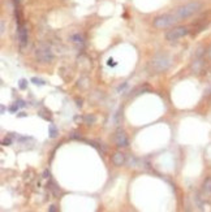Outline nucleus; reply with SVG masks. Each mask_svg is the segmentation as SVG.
<instances>
[{
	"label": "nucleus",
	"mask_w": 211,
	"mask_h": 212,
	"mask_svg": "<svg viewBox=\"0 0 211 212\" xmlns=\"http://www.w3.org/2000/svg\"><path fill=\"white\" fill-rule=\"evenodd\" d=\"M202 8V4L199 1H190L188 4H184L181 7H179L176 10H175V16L180 20H185L189 18L190 16H193L194 13H197L199 9Z\"/></svg>",
	"instance_id": "1"
},
{
	"label": "nucleus",
	"mask_w": 211,
	"mask_h": 212,
	"mask_svg": "<svg viewBox=\"0 0 211 212\" xmlns=\"http://www.w3.org/2000/svg\"><path fill=\"white\" fill-rule=\"evenodd\" d=\"M171 57L169 55L164 54V52H160V54H157L151 60V68L154 69L155 73H162V72H166L171 65Z\"/></svg>",
	"instance_id": "2"
},
{
	"label": "nucleus",
	"mask_w": 211,
	"mask_h": 212,
	"mask_svg": "<svg viewBox=\"0 0 211 212\" xmlns=\"http://www.w3.org/2000/svg\"><path fill=\"white\" fill-rule=\"evenodd\" d=\"M177 21H179V18L175 16V13H172V15H163V16L157 17L154 20V22H152V25L157 29H166V27L172 26Z\"/></svg>",
	"instance_id": "3"
},
{
	"label": "nucleus",
	"mask_w": 211,
	"mask_h": 212,
	"mask_svg": "<svg viewBox=\"0 0 211 212\" xmlns=\"http://www.w3.org/2000/svg\"><path fill=\"white\" fill-rule=\"evenodd\" d=\"M35 57L41 63H50V61L54 60V54H52L51 48L48 46L42 44V46H39L35 50Z\"/></svg>",
	"instance_id": "4"
},
{
	"label": "nucleus",
	"mask_w": 211,
	"mask_h": 212,
	"mask_svg": "<svg viewBox=\"0 0 211 212\" xmlns=\"http://www.w3.org/2000/svg\"><path fill=\"white\" fill-rule=\"evenodd\" d=\"M189 33V30H188V27L185 26H177V27H173V29H171L166 34V39L169 42H175L177 40V39L185 37V35Z\"/></svg>",
	"instance_id": "5"
},
{
	"label": "nucleus",
	"mask_w": 211,
	"mask_h": 212,
	"mask_svg": "<svg viewBox=\"0 0 211 212\" xmlns=\"http://www.w3.org/2000/svg\"><path fill=\"white\" fill-rule=\"evenodd\" d=\"M115 142L119 147H126L128 144H129L126 134L123 132V130H117V133H116V135H115Z\"/></svg>",
	"instance_id": "6"
},
{
	"label": "nucleus",
	"mask_w": 211,
	"mask_h": 212,
	"mask_svg": "<svg viewBox=\"0 0 211 212\" xmlns=\"http://www.w3.org/2000/svg\"><path fill=\"white\" fill-rule=\"evenodd\" d=\"M112 163H113V165H116V167L124 165V163H125V155L120 151H116L115 154L112 155Z\"/></svg>",
	"instance_id": "7"
},
{
	"label": "nucleus",
	"mask_w": 211,
	"mask_h": 212,
	"mask_svg": "<svg viewBox=\"0 0 211 212\" xmlns=\"http://www.w3.org/2000/svg\"><path fill=\"white\" fill-rule=\"evenodd\" d=\"M18 39H20L21 46H25L27 43V30L25 26L18 27Z\"/></svg>",
	"instance_id": "8"
},
{
	"label": "nucleus",
	"mask_w": 211,
	"mask_h": 212,
	"mask_svg": "<svg viewBox=\"0 0 211 212\" xmlns=\"http://www.w3.org/2000/svg\"><path fill=\"white\" fill-rule=\"evenodd\" d=\"M202 190H203L205 195H211V178H206L202 185Z\"/></svg>",
	"instance_id": "9"
},
{
	"label": "nucleus",
	"mask_w": 211,
	"mask_h": 212,
	"mask_svg": "<svg viewBox=\"0 0 211 212\" xmlns=\"http://www.w3.org/2000/svg\"><path fill=\"white\" fill-rule=\"evenodd\" d=\"M57 129H56V126H55L54 124H51V125H48V134H50V137L51 138H55V137L57 135Z\"/></svg>",
	"instance_id": "10"
},
{
	"label": "nucleus",
	"mask_w": 211,
	"mask_h": 212,
	"mask_svg": "<svg viewBox=\"0 0 211 212\" xmlns=\"http://www.w3.org/2000/svg\"><path fill=\"white\" fill-rule=\"evenodd\" d=\"M72 42H74V43H84V37H82L81 34H73L72 35Z\"/></svg>",
	"instance_id": "11"
},
{
	"label": "nucleus",
	"mask_w": 211,
	"mask_h": 212,
	"mask_svg": "<svg viewBox=\"0 0 211 212\" xmlns=\"http://www.w3.org/2000/svg\"><path fill=\"white\" fill-rule=\"evenodd\" d=\"M84 121L86 122V124H94V122L96 121V117L94 116V115H86L85 117H84Z\"/></svg>",
	"instance_id": "12"
},
{
	"label": "nucleus",
	"mask_w": 211,
	"mask_h": 212,
	"mask_svg": "<svg viewBox=\"0 0 211 212\" xmlns=\"http://www.w3.org/2000/svg\"><path fill=\"white\" fill-rule=\"evenodd\" d=\"M30 81H31V82L34 83V85H39V86H43V85H46V82H44L43 80H41V78H37V77H33Z\"/></svg>",
	"instance_id": "13"
},
{
	"label": "nucleus",
	"mask_w": 211,
	"mask_h": 212,
	"mask_svg": "<svg viewBox=\"0 0 211 212\" xmlns=\"http://www.w3.org/2000/svg\"><path fill=\"white\" fill-rule=\"evenodd\" d=\"M18 87H20L21 90H25V89L27 87V81L26 80H20L18 81Z\"/></svg>",
	"instance_id": "14"
},
{
	"label": "nucleus",
	"mask_w": 211,
	"mask_h": 212,
	"mask_svg": "<svg viewBox=\"0 0 211 212\" xmlns=\"http://www.w3.org/2000/svg\"><path fill=\"white\" fill-rule=\"evenodd\" d=\"M17 109H18L17 103H16L15 105H10V107H9V112H12V113H16V112H17Z\"/></svg>",
	"instance_id": "15"
},
{
	"label": "nucleus",
	"mask_w": 211,
	"mask_h": 212,
	"mask_svg": "<svg viewBox=\"0 0 211 212\" xmlns=\"http://www.w3.org/2000/svg\"><path fill=\"white\" fill-rule=\"evenodd\" d=\"M10 142H12V141H10V138H5L4 141H3V146H9Z\"/></svg>",
	"instance_id": "16"
},
{
	"label": "nucleus",
	"mask_w": 211,
	"mask_h": 212,
	"mask_svg": "<svg viewBox=\"0 0 211 212\" xmlns=\"http://www.w3.org/2000/svg\"><path fill=\"white\" fill-rule=\"evenodd\" d=\"M17 105L22 108V107H25V105H26V103H25L24 100H17Z\"/></svg>",
	"instance_id": "17"
},
{
	"label": "nucleus",
	"mask_w": 211,
	"mask_h": 212,
	"mask_svg": "<svg viewBox=\"0 0 211 212\" xmlns=\"http://www.w3.org/2000/svg\"><path fill=\"white\" fill-rule=\"evenodd\" d=\"M48 211H50V212H55V211H57L56 206H51V207H50V208H48Z\"/></svg>",
	"instance_id": "18"
},
{
	"label": "nucleus",
	"mask_w": 211,
	"mask_h": 212,
	"mask_svg": "<svg viewBox=\"0 0 211 212\" xmlns=\"http://www.w3.org/2000/svg\"><path fill=\"white\" fill-rule=\"evenodd\" d=\"M43 174H44L43 177H46V178H47V177H50V171H47V169H46V171H44V173H43Z\"/></svg>",
	"instance_id": "19"
},
{
	"label": "nucleus",
	"mask_w": 211,
	"mask_h": 212,
	"mask_svg": "<svg viewBox=\"0 0 211 212\" xmlns=\"http://www.w3.org/2000/svg\"><path fill=\"white\" fill-rule=\"evenodd\" d=\"M126 85H128V83H126V82H125V83H124V85H123V86H120V87H119V91H121V90H124V89H125V87H126Z\"/></svg>",
	"instance_id": "20"
},
{
	"label": "nucleus",
	"mask_w": 211,
	"mask_h": 212,
	"mask_svg": "<svg viewBox=\"0 0 211 212\" xmlns=\"http://www.w3.org/2000/svg\"><path fill=\"white\" fill-rule=\"evenodd\" d=\"M26 116L27 115H26V113H24V112H21V113H18V115H17V117H26Z\"/></svg>",
	"instance_id": "21"
},
{
	"label": "nucleus",
	"mask_w": 211,
	"mask_h": 212,
	"mask_svg": "<svg viewBox=\"0 0 211 212\" xmlns=\"http://www.w3.org/2000/svg\"><path fill=\"white\" fill-rule=\"evenodd\" d=\"M4 30H5V27H4V21H1V34L4 33Z\"/></svg>",
	"instance_id": "22"
},
{
	"label": "nucleus",
	"mask_w": 211,
	"mask_h": 212,
	"mask_svg": "<svg viewBox=\"0 0 211 212\" xmlns=\"http://www.w3.org/2000/svg\"><path fill=\"white\" fill-rule=\"evenodd\" d=\"M77 105H78V107H81V105H82L81 100H78V99H77Z\"/></svg>",
	"instance_id": "23"
},
{
	"label": "nucleus",
	"mask_w": 211,
	"mask_h": 212,
	"mask_svg": "<svg viewBox=\"0 0 211 212\" xmlns=\"http://www.w3.org/2000/svg\"><path fill=\"white\" fill-rule=\"evenodd\" d=\"M5 112V107L4 105H1V113H4Z\"/></svg>",
	"instance_id": "24"
}]
</instances>
